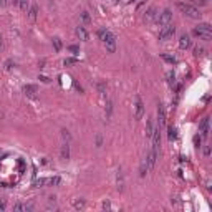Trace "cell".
<instances>
[{"label":"cell","mask_w":212,"mask_h":212,"mask_svg":"<svg viewBox=\"0 0 212 212\" xmlns=\"http://www.w3.org/2000/svg\"><path fill=\"white\" fill-rule=\"evenodd\" d=\"M113 113V101L111 99H106V118H109Z\"/></svg>","instance_id":"cell-25"},{"label":"cell","mask_w":212,"mask_h":212,"mask_svg":"<svg viewBox=\"0 0 212 212\" xmlns=\"http://www.w3.org/2000/svg\"><path fill=\"white\" fill-rule=\"evenodd\" d=\"M156 12H158V10H156L154 7L147 8V12H146V15H144V20H146V22H152L154 18L158 20V15H159V13H156Z\"/></svg>","instance_id":"cell-13"},{"label":"cell","mask_w":212,"mask_h":212,"mask_svg":"<svg viewBox=\"0 0 212 212\" xmlns=\"http://www.w3.org/2000/svg\"><path fill=\"white\" fill-rule=\"evenodd\" d=\"M176 7H177L179 10H181V13H184V15H187L189 18H196V20H199L200 18V10H199L197 7H194V5H191V3H186V2H177L176 3Z\"/></svg>","instance_id":"cell-3"},{"label":"cell","mask_w":212,"mask_h":212,"mask_svg":"<svg viewBox=\"0 0 212 212\" xmlns=\"http://www.w3.org/2000/svg\"><path fill=\"white\" fill-rule=\"evenodd\" d=\"M26 13H28V17H30L32 20H35L37 18V15H38V5H37V3H32Z\"/></svg>","instance_id":"cell-16"},{"label":"cell","mask_w":212,"mask_h":212,"mask_svg":"<svg viewBox=\"0 0 212 212\" xmlns=\"http://www.w3.org/2000/svg\"><path fill=\"white\" fill-rule=\"evenodd\" d=\"M151 141H152L151 149L154 152H159V147H161V129L159 128H154V131L151 134Z\"/></svg>","instance_id":"cell-6"},{"label":"cell","mask_w":212,"mask_h":212,"mask_svg":"<svg viewBox=\"0 0 212 212\" xmlns=\"http://www.w3.org/2000/svg\"><path fill=\"white\" fill-rule=\"evenodd\" d=\"M171 22H172V12L169 10V8L162 10V13H159L158 15V23L161 26L167 25V23H171Z\"/></svg>","instance_id":"cell-7"},{"label":"cell","mask_w":212,"mask_h":212,"mask_svg":"<svg viewBox=\"0 0 212 212\" xmlns=\"http://www.w3.org/2000/svg\"><path fill=\"white\" fill-rule=\"evenodd\" d=\"M68 50H70V52H73L75 55H76V53L80 52V46H76V45H70V46H68Z\"/></svg>","instance_id":"cell-34"},{"label":"cell","mask_w":212,"mask_h":212,"mask_svg":"<svg viewBox=\"0 0 212 212\" xmlns=\"http://www.w3.org/2000/svg\"><path fill=\"white\" fill-rule=\"evenodd\" d=\"M53 46H55V52H60V50H61V40L58 38V37H55V38H53Z\"/></svg>","instance_id":"cell-26"},{"label":"cell","mask_w":212,"mask_h":212,"mask_svg":"<svg viewBox=\"0 0 212 212\" xmlns=\"http://www.w3.org/2000/svg\"><path fill=\"white\" fill-rule=\"evenodd\" d=\"M204 48H196V55H197V56H202V55H204Z\"/></svg>","instance_id":"cell-39"},{"label":"cell","mask_w":212,"mask_h":212,"mask_svg":"<svg viewBox=\"0 0 212 212\" xmlns=\"http://www.w3.org/2000/svg\"><path fill=\"white\" fill-rule=\"evenodd\" d=\"M161 58L164 60V61H167V63H171V65H174V63H177V60H176V56H172V55H167V53H161Z\"/></svg>","instance_id":"cell-20"},{"label":"cell","mask_w":212,"mask_h":212,"mask_svg":"<svg viewBox=\"0 0 212 212\" xmlns=\"http://www.w3.org/2000/svg\"><path fill=\"white\" fill-rule=\"evenodd\" d=\"M60 182H61V179H60L58 176H53V177L48 179V184L50 186H60Z\"/></svg>","instance_id":"cell-27"},{"label":"cell","mask_w":212,"mask_h":212,"mask_svg":"<svg viewBox=\"0 0 212 212\" xmlns=\"http://www.w3.org/2000/svg\"><path fill=\"white\" fill-rule=\"evenodd\" d=\"M200 139H202V136H196V138H194V143H196V147H200Z\"/></svg>","instance_id":"cell-38"},{"label":"cell","mask_w":212,"mask_h":212,"mask_svg":"<svg viewBox=\"0 0 212 212\" xmlns=\"http://www.w3.org/2000/svg\"><path fill=\"white\" fill-rule=\"evenodd\" d=\"M204 156H205V158H209V156H211V146H204Z\"/></svg>","instance_id":"cell-35"},{"label":"cell","mask_w":212,"mask_h":212,"mask_svg":"<svg viewBox=\"0 0 212 212\" xmlns=\"http://www.w3.org/2000/svg\"><path fill=\"white\" fill-rule=\"evenodd\" d=\"M116 181H118V191H123V187H124V179H123V172H121V169H118Z\"/></svg>","instance_id":"cell-18"},{"label":"cell","mask_w":212,"mask_h":212,"mask_svg":"<svg viewBox=\"0 0 212 212\" xmlns=\"http://www.w3.org/2000/svg\"><path fill=\"white\" fill-rule=\"evenodd\" d=\"M75 33H76V37H78L81 41H88V40H90V33H88V30H86L83 25H78V26H76Z\"/></svg>","instance_id":"cell-10"},{"label":"cell","mask_w":212,"mask_h":212,"mask_svg":"<svg viewBox=\"0 0 212 212\" xmlns=\"http://www.w3.org/2000/svg\"><path fill=\"white\" fill-rule=\"evenodd\" d=\"M61 136H63V139H65V141H70V139H71L70 132L66 131V129H63V131H61Z\"/></svg>","instance_id":"cell-32"},{"label":"cell","mask_w":212,"mask_h":212,"mask_svg":"<svg viewBox=\"0 0 212 212\" xmlns=\"http://www.w3.org/2000/svg\"><path fill=\"white\" fill-rule=\"evenodd\" d=\"M60 156L63 161H68L70 159V141H65L63 146H61V151H60Z\"/></svg>","instance_id":"cell-12"},{"label":"cell","mask_w":212,"mask_h":212,"mask_svg":"<svg viewBox=\"0 0 212 212\" xmlns=\"http://www.w3.org/2000/svg\"><path fill=\"white\" fill-rule=\"evenodd\" d=\"M20 10L22 12H28V8H30V2L28 0H20Z\"/></svg>","instance_id":"cell-24"},{"label":"cell","mask_w":212,"mask_h":212,"mask_svg":"<svg viewBox=\"0 0 212 212\" xmlns=\"http://www.w3.org/2000/svg\"><path fill=\"white\" fill-rule=\"evenodd\" d=\"M5 209H7V200L5 199H2V200H0V211L3 212Z\"/></svg>","instance_id":"cell-36"},{"label":"cell","mask_w":212,"mask_h":212,"mask_svg":"<svg viewBox=\"0 0 212 212\" xmlns=\"http://www.w3.org/2000/svg\"><path fill=\"white\" fill-rule=\"evenodd\" d=\"M71 205H73L75 211H83V209L86 207V202H85V199H73Z\"/></svg>","instance_id":"cell-15"},{"label":"cell","mask_w":212,"mask_h":212,"mask_svg":"<svg viewBox=\"0 0 212 212\" xmlns=\"http://www.w3.org/2000/svg\"><path fill=\"white\" fill-rule=\"evenodd\" d=\"M199 131H200V136H202V138H207V136H209V132H211V118H209V116H205V118L200 121Z\"/></svg>","instance_id":"cell-8"},{"label":"cell","mask_w":212,"mask_h":212,"mask_svg":"<svg viewBox=\"0 0 212 212\" xmlns=\"http://www.w3.org/2000/svg\"><path fill=\"white\" fill-rule=\"evenodd\" d=\"M96 144L101 146V136H98V139H96Z\"/></svg>","instance_id":"cell-43"},{"label":"cell","mask_w":212,"mask_h":212,"mask_svg":"<svg viewBox=\"0 0 212 212\" xmlns=\"http://www.w3.org/2000/svg\"><path fill=\"white\" fill-rule=\"evenodd\" d=\"M167 138H169V141H176V138H177V129L174 128V126H169L167 128Z\"/></svg>","instance_id":"cell-19"},{"label":"cell","mask_w":212,"mask_h":212,"mask_svg":"<svg viewBox=\"0 0 212 212\" xmlns=\"http://www.w3.org/2000/svg\"><path fill=\"white\" fill-rule=\"evenodd\" d=\"M48 209H56V197L55 196H48Z\"/></svg>","instance_id":"cell-23"},{"label":"cell","mask_w":212,"mask_h":212,"mask_svg":"<svg viewBox=\"0 0 212 212\" xmlns=\"http://www.w3.org/2000/svg\"><path fill=\"white\" fill-rule=\"evenodd\" d=\"M174 33H176V26L172 25V23H167L161 28V32H159V40L161 41H166V40H169L174 37Z\"/></svg>","instance_id":"cell-4"},{"label":"cell","mask_w":212,"mask_h":212,"mask_svg":"<svg viewBox=\"0 0 212 212\" xmlns=\"http://www.w3.org/2000/svg\"><path fill=\"white\" fill-rule=\"evenodd\" d=\"M152 131H154V124H152V119H147V123H146V136H147V138H151Z\"/></svg>","instance_id":"cell-21"},{"label":"cell","mask_w":212,"mask_h":212,"mask_svg":"<svg viewBox=\"0 0 212 212\" xmlns=\"http://www.w3.org/2000/svg\"><path fill=\"white\" fill-rule=\"evenodd\" d=\"M23 93H25L26 96H30V98H35V96H37V86L35 85H25L23 86Z\"/></svg>","instance_id":"cell-14"},{"label":"cell","mask_w":212,"mask_h":212,"mask_svg":"<svg viewBox=\"0 0 212 212\" xmlns=\"http://www.w3.org/2000/svg\"><path fill=\"white\" fill-rule=\"evenodd\" d=\"M158 128L159 129H162L166 126V109H164V105L162 103H159L158 105Z\"/></svg>","instance_id":"cell-9"},{"label":"cell","mask_w":212,"mask_h":212,"mask_svg":"<svg viewBox=\"0 0 212 212\" xmlns=\"http://www.w3.org/2000/svg\"><path fill=\"white\" fill-rule=\"evenodd\" d=\"M12 66H13V61L12 60H7L5 61V70H12Z\"/></svg>","instance_id":"cell-37"},{"label":"cell","mask_w":212,"mask_h":212,"mask_svg":"<svg viewBox=\"0 0 212 212\" xmlns=\"http://www.w3.org/2000/svg\"><path fill=\"white\" fill-rule=\"evenodd\" d=\"M3 48V38H2V35H0V50Z\"/></svg>","instance_id":"cell-41"},{"label":"cell","mask_w":212,"mask_h":212,"mask_svg":"<svg viewBox=\"0 0 212 212\" xmlns=\"http://www.w3.org/2000/svg\"><path fill=\"white\" fill-rule=\"evenodd\" d=\"M38 80H41L43 83H50V78H46V76H40Z\"/></svg>","instance_id":"cell-40"},{"label":"cell","mask_w":212,"mask_h":212,"mask_svg":"<svg viewBox=\"0 0 212 212\" xmlns=\"http://www.w3.org/2000/svg\"><path fill=\"white\" fill-rule=\"evenodd\" d=\"M101 207H103L105 211H111V204H109V200H105V202L101 204Z\"/></svg>","instance_id":"cell-33"},{"label":"cell","mask_w":212,"mask_h":212,"mask_svg":"<svg viewBox=\"0 0 212 212\" xmlns=\"http://www.w3.org/2000/svg\"><path fill=\"white\" fill-rule=\"evenodd\" d=\"M98 37H99V40H103V43H105L106 52L108 53L116 52V37H114V33H111L109 30H106V28H99Z\"/></svg>","instance_id":"cell-1"},{"label":"cell","mask_w":212,"mask_h":212,"mask_svg":"<svg viewBox=\"0 0 212 212\" xmlns=\"http://www.w3.org/2000/svg\"><path fill=\"white\" fill-rule=\"evenodd\" d=\"M166 76H167V83H169V86H171V88H174V86H176V75H174L172 71H167V75H166Z\"/></svg>","instance_id":"cell-22"},{"label":"cell","mask_w":212,"mask_h":212,"mask_svg":"<svg viewBox=\"0 0 212 212\" xmlns=\"http://www.w3.org/2000/svg\"><path fill=\"white\" fill-rule=\"evenodd\" d=\"M63 63H65V66H71V65H76V63H78V60H76V58H66Z\"/></svg>","instance_id":"cell-29"},{"label":"cell","mask_w":212,"mask_h":212,"mask_svg":"<svg viewBox=\"0 0 212 212\" xmlns=\"http://www.w3.org/2000/svg\"><path fill=\"white\" fill-rule=\"evenodd\" d=\"M80 18H81V22H83L85 25H90V23H91V15H90L88 10H83V12L80 13Z\"/></svg>","instance_id":"cell-17"},{"label":"cell","mask_w":212,"mask_h":212,"mask_svg":"<svg viewBox=\"0 0 212 212\" xmlns=\"http://www.w3.org/2000/svg\"><path fill=\"white\" fill-rule=\"evenodd\" d=\"M191 43H192L191 37H189L187 33H184V35L179 37V48H181V50H187V48L191 46Z\"/></svg>","instance_id":"cell-11"},{"label":"cell","mask_w":212,"mask_h":212,"mask_svg":"<svg viewBox=\"0 0 212 212\" xmlns=\"http://www.w3.org/2000/svg\"><path fill=\"white\" fill-rule=\"evenodd\" d=\"M7 5V0H0V7H5Z\"/></svg>","instance_id":"cell-42"},{"label":"cell","mask_w":212,"mask_h":212,"mask_svg":"<svg viewBox=\"0 0 212 212\" xmlns=\"http://www.w3.org/2000/svg\"><path fill=\"white\" fill-rule=\"evenodd\" d=\"M45 184H48V179L46 177H40V179L35 181V186H38V187H43Z\"/></svg>","instance_id":"cell-28"},{"label":"cell","mask_w":212,"mask_h":212,"mask_svg":"<svg viewBox=\"0 0 212 212\" xmlns=\"http://www.w3.org/2000/svg\"><path fill=\"white\" fill-rule=\"evenodd\" d=\"M143 116H144V103H143L141 96L136 94V98H134V119H141Z\"/></svg>","instance_id":"cell-5"},{"label":"cell","mask_w":212,"mask_h":212,"mask_svg":"<svg viewBox=\"0 0 212 212\" xmlns=\"http://www.w3.org/2000/svg\"><path fill=\"white\" fill-rule=\"evenodd\" d=\"M98 91L101 94H106V85L105 83H98Z\"/></svg>","instance_id":"cell-31"},{"label":"cell","mask_w":212,"mask_h":212,"mask_svg":"<svg viewBox=\"0 0 212 212\" xmlns=\"http://www.w3.org/2000/svg\"><path fill=\"white\" fill-rule=\"evenodd\" d=\"M204 2H205V3H207V2H209V0H204Z\"/></svg>","instance_id":"cell-45"},{"label":"cell","mask_w":212,"mask_h":212,"mask_svg":"<svg viewBox=\"0 0 212 212\" xmlns=\"http://www.w3.org/2000/svg\"><path fill=\"white\" fill-rule=\"evenodd\" d=\"M192 35H194V37H197L199 40L211 41V38H212V26H211V23H199V25L192 30Z\"/></svg>","instance_id":"cell-2"},{"label":"cell","mask_w":212,"mask_h":212,"mask_svg":"<svg viewBox=\"0 0 212 212\" xmlns=\"http://www.w3.org/2000/svg\"><path fill=\"white\" fill-rule=\"evenodd\" d=\"M132 2H143V0H132Z\"/></svg>","instance_id":"cell-44"},{"label":"cell","mask_w":212,"mask_h":212,"mask_svg":"<svg viewBox=\"0 0 212 212\" xmlns=\"http://www.w3.org/2000/svg\"><path fill=\"white\" fill-rule=\"evenodd\" d=\"M13 211H25V204H22V202H17V204L13 205Z\"/></svg>","instance_id":"cell-30"}]
</instances>
